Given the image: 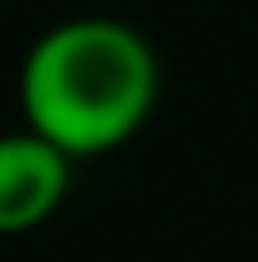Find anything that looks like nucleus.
Instances as JSON below:
<instances>
[{
    "label": "nucleus",
    "mask_w": 258,
    "mask_h": 262,
    "mask_svg": "<svg viewBox=\"0 0 258 262\" xmlns=\"http://www.w3.org/2000/svg\"><path fill=\"white\" fill-rule=\"evenodd\" d=\"M161 93V63L146 34L122 19H64L34 39L19 68L25 126L68 160L103 156L146 126Z\"/></svg>",
    "instance_id": "nucleus-1"
},
{
    "label": "nucleus",
    "mask_w": 258,
    "mask_h": 262,
    "mask_svg": "<svg viewBox=\"0 0 258 262\" xmlns=\"http://www.w3.org/2000/svg\"><path fill=\"white\" fill-rule=\"evenodd\" d=\"M73 160L44 141L39 131H5L0 136V233L39 228L68 194Z\"/></svg>",
    "instance_id": "nucleus-2"
}]
</instances>
